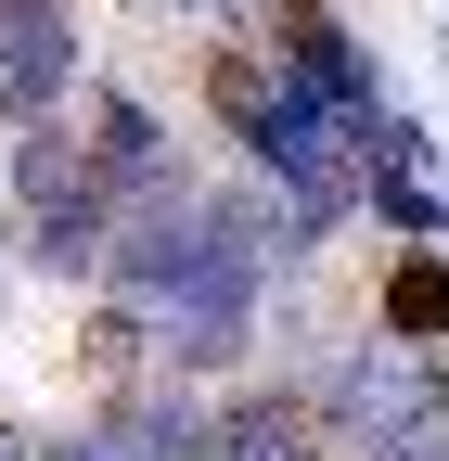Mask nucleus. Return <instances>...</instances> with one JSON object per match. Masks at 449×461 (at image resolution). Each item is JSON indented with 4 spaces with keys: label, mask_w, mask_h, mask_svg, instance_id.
<instances>
[{
    "label": "nucleus",
    "mask_w": 449,
    "mask_h": 461,
    "mask_svg": "<svg viewBox=\"0 0 449 461\" xmlns=\"http://www.w3.org/2000/svg\"><path fill=\"white\" fill-rule=\"evenodd\" d=\"M257 167L283 180L296 230L321 244V230H334V218H347V205L372 193V115L321 103V90H283V103H270V129H257Z\"/></svg>",
    "instance_id": "f257e3e1"
},
{
    "label": "nucleus",
    "mask_w": 449,
    "mask_h": 461,
    "mask_svg": "<svg viewBox=\"0 0 449 461\" xmlns=\"http://www.w3.org/2000/svg\"><path fill=\"white\" fill-rule=\"evenodd\" d=\"M436 397H449V384L411 372L399 346H347V359H334V384H321V423H334V448H360V461H372L399 423H424Z\"/></svg>",
    "instance_id": "f03ea898"
},
{
    "label": "nucleus",
    "mask_w": 449,
    "mask_h": 461,
    "mask_svg": "<svg viewBox=\"0 0 449 461\" xmlns=\"http://www.w3.org/2000/svg\"><path fill=\"white\" fill-rule=\"evenodd\" d=\"M78 65V26H65V0H0V103L39 115L51 90H65Z\"/></svg>",
    "instance_id": "7ed1b4c3"
},
{
    "label": "nucleus",
    "mask_w": 449,
    "mask_h": 461,
    "mask_svg": "<svg viewBox=\"0 0 449 461\" xmlns=\"http://www.w3.org/2000/svg\"><path fill=\"white\" fill-rule=\"evenodd\" d=\"M218 461H321V411H296V397H244V411L218 423Z\"/></svg>",
    "instance_id": "20e7f679"
},
{
    "label": "nucleus",
    "mask_w": 449,
    "mask_h": 461,
    "mask_svg": "<svg viewBox=\"0 0 449 461\" xmlns=\"http://www.w3.org/2000/svg\"><path fill=\"white\" fill-rule=\"evenodd\" d=\"M116 436H129V461H218V436H206L193 397H129Z\"/></svg>",
    "instance_id": "39448f33"
},
{
    "label": "nucleus",
    "mask_w": 449,
    "mask_h": 461,
    "mask_svg": "<svg viewBox=\"0 0 449 461\" xmlns=\"http://www.w3.org/2000/svg\"><path fill=\"white\" fill-rule=\"evenodd\" d=\"M103 180H116V193H142V180H167V141H154V115L142 103H103Z\"/></svg>",
    "instance_id": "423d86ee"
},
{
    "label": "nucleus",
    "mask_w": 449,
    "mask_h": 461,
    "mask_svg": "<svg viewBox=\"0 0 449 461\" xmlns=\"http://www.w3.org/2000/svg\"><path fill=\"white\" fill-rule=\"evenodd\" d=\"M385 333H411V346L449 333V282L436 269H399V282H385Z\"/></svg>",
    "instance_id": "0eeeda50"
},
{
    "label": "nucleus",
    "mask_w": 449,
    "mask_h": 461,
    "mask_svg": "<svg viewBox=\"0 0 449 461\" xmlns=\"http://www.w3.org/2000/svg\"><path fill=\"white\" fill-rule=\"evenodd\" d=\"M372 461H449V397H436V411H424V423H399V436H385V448H372Z\"/></svg>",
    "instance_id": "6e6552de"
},
{
    "label": "nucleus",
    "mask_w": 449,
    "mask_h": 461,
    "mask_svg": "<svg viewBox=\"0 0 449 461\" xmlns=\"http://www.w3.org/2000/svg\"><path fill=\"white\" fill-rule=\"evenodd\" d=\"M39 461H129V436H65V448H39Z\"/></svg>",
    "instance_id": "1a4fd4ad"
},
{
    "label": "nucleus",
    "mask_w": 449,
    "mask_h": 461,
    "mask_svg": "<svg viewBox=\"0 0 449 461\" xmlns=\"http://www.w3.org/2000/svg\"><path fill=\"white\" fill-rule=\"evenodd\" d=\"M0 461H39V448H26V436H0Z\"/></svg>",
    "instance_id": "9d476101"
},
{
    "label": "nucleus",
    "mask_w": 449,
    "mask_h": 461,
    "mask_svg": "<svg viewBox=\"0 0 449 461\" xmlns=\"http://www.w3.org/2000/svg\"><path fill=\"white\" fill-rule=\"evenodd\" d=\"M167 14H218V0H167Z\"/></svg>",
    "instance_id": "9b49d317"
}]
</instances>
